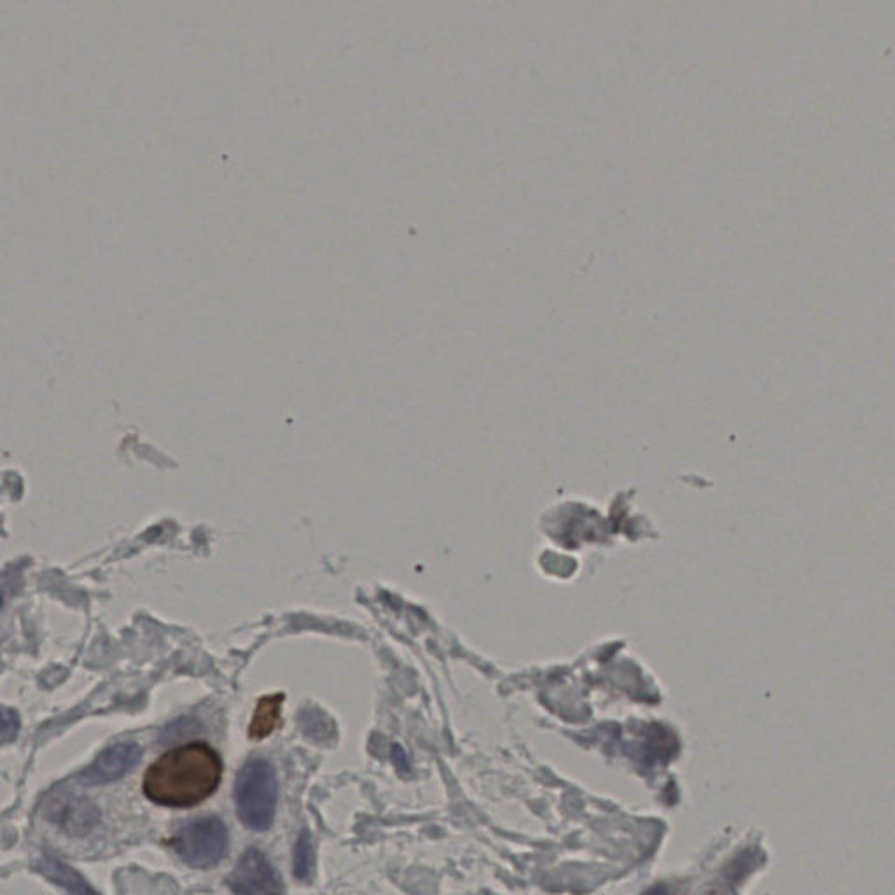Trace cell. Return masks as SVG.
<instances>
[{"label":"cell","instance_id":"cell-5","mask_svg":"<svg viewBox=\"0 0 895 895\" xmlns=\"http://www.w3.org/2000/svg\"><path fill=\"white\" fill-rule=\"evenodd\" d=\"M142 758V749L137 743H116L100 752L86 771L84 782L90 785L111 783L125 776L133 767H137Z\"/></svg>","mask_w":895,"mask_h":895},{"label":"cell","instance_id":"cell-8","mask_svg":"<svg viewBox=\"0 0 895 895\" xmlns=\"http://www.w3.org/2000/svg\"><path fill=\"white\" fill-rule=\"evenodd\" d=\"M282 695L277 697L263 698L257 704L256 713H254L253 724H250V737L259 738L268 737L271 731L277 730L280 724V704H282Z\"/></svg>","mask_w":895,"mask_h":895},{"label":"cell","instance_id":"cell-3","mask_svg":"<svg viewBox=\"0 0 895 895\" xmlns=\"http://www.w3.org/2000/svg\"><path fill=\"white\" fill-rule=\"evenodd\" d=\"M171 845L187 866L207 870L223 861L228 848V831L217 816H202L184 825L172 837Z\"/></svg>","mask_w":895,"mask_h":895},{"label":"cell","instance_id":"cell-11","mask_svg":"<svg viewBox=\"0 0 895 895\" xmlns=\"http://www.w3.org/2000/svg\"><path fill=\"white\" fill-rule=\"evenodd\" d=\"M644 895H668V892L665 891L663 887H655L651 891H647Z\"/></svg>","mask_w":895,"mask_h":895},{"label":"cell","instance_id":"cell-7","mask_svg":"<svg viewBox=\"0 0 895 895\" xmlns=\"http://www.w3.org/2000/svg\"><path fill=\"white\" fill-rule=\"evenodd\" d=\"M41 871L48 878L59 883L60 887L71 892L72 895H99L88 885L86 879L81 878L72 867L60 863L56 858L47 857L42 861Z\"/></svg>","mask_w":895,"mask_h":895},{"label":"cell","instance_id":"cell-4","mask_svg":"<svg viewBox=\"0 0 895 895\" xmlns=\"http://www.w3.org/2000/svg\"><path fill=\"white\" fill-rule=\"evenodd\" d=\"M235 895H282V879L270 861L259 850L249 848L241 855L229 876Z\"/></svg>","mask_w":895,"mask_h":895},{"label":"cell","instance_id":"cell-2","mask_svg":"<svg viewBox=\"0 0 895 895\" xmlns=\"http://www.w3.org/2000/svg\"><path fill=\"white\" fill-rule=\"evenodd\" d=\"M278 783L275 768L266 759H250L238 771L235 803L241 824L266 831L274 822Z\"/></svg>","mask_w":895,"mask_h":895},{"label":"cell","instance_id":"cell-12","mask_svg":"<svg viewBox=\"0 0 895 895\" xmlns=\"http://www.w3.org/2000/svg\"><path fill=\"white\" fill-rule=\"evenodd\" d=\"M0 606H2V598H0Z\"/></svg>","mask_w":895,"mask_h":895},{"label":"cell","instance_id":"cell-1","mask_svg":"<svg viewBox=\"0 0 895 895\" xmlns=\"http://www.w3.org/2000/svg\"><path fill=\"white\" fill-rule=\"evenodd\" d=\"M223 763L210 745L186 743L160 755L145 771V796L168 809H189L219 788Z\"/></svg>","mask_w":895,"mask_h":895},{"label":"cell","instance_id":"cell-9","mask_svg":"<svg viewBox=\"0 0 895 895\" xmlns=\"http://www.w3.org/2000/svg\"><path fill=\"white\" fill-rule=\"evenodd\" d=\"M311 864H313V848H311L310 840L305 834L304 837H299L298 850H296V876L307 878L310 875Z\"/></svg>","mask_w":895,"mask_h":895},{"label":"cell","instance_id":"cell-10","mask_svg":"<svg viewBox=\"0 0 895 895\" xmlns=\"http://www.w3.org/2000/svg\"><path fill=\"white\" fill-rule=\"evenodd\" d=\"M20 728V718L13 709L0 707V733H11Z\"/></svg>","mask_w":895,"mask_h":895},{"label":"cell","instance_id":"cell-6","mask_svg":"<svg viewBox=\"0 0 895 895\" xmlns=\"http://www.w3.org/2000/svg\"><path fill=\"white\" fill-rule=\"evenodd\" d=\"M48 816L71 834H86L95 827L99 812L86 798L62 794L51 800Z\"/></svg>","mask_w":895,"mask_h":895}]
</instances>
